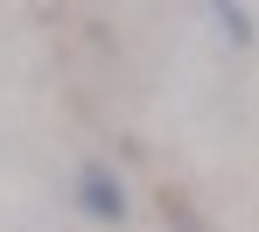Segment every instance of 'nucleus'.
<instances>
[{
  "label": "nucleus",
  "instance_id": "obj_1",
  "mask_svg": "<svg viewBox=\"0 0 259 232\" xmlns=\"http://www.w3.org/2000/svg\"><path fill=\"white\" fill-rule=\"evenodd\" d=\"M77 197H84L98 218H126V197H119V183H112V176H105L98 162H91L84 176H77Z\"/></svg>",
  "mask_w": 259,
  "mask_h": 232
},
{
  "label": "nucleus",
  "instance_id": "obj_2",
  "mask_svg": "<svg viewBox=\"0 0 259 232\" xmlns=\"http://www.w3.org/2000/svg\"><path fill=\"white\" fill-rule=\"evenodd\" d=\"M217 14H224V28H231V43H252V28H245V14H238L231 0H217Z\"/></svg>",
  "mask_w": 259,
  "mask_h": 232
}]
</instances>
